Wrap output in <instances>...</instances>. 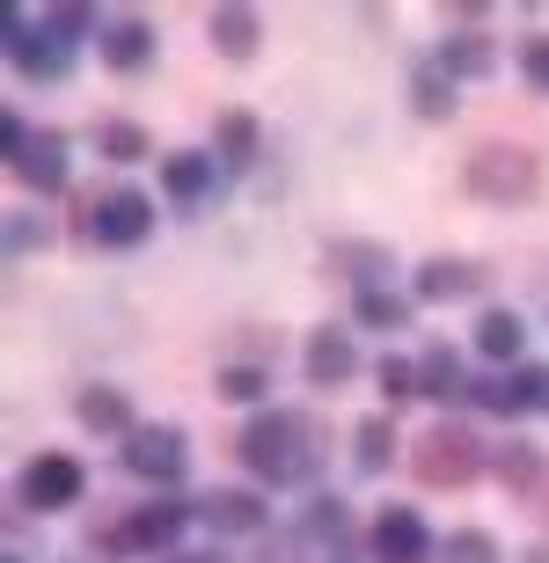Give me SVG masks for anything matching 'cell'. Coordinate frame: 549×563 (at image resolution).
Here are the masks:
<instances>
[{
	"instance_id": "6da1fadb",
	"label": "cell",
	"mask_w": 549,
	"mask_h": 563,
	"mask_svg": "<svg viewBox=\"0 0 549 563\" xmlns=\"http://www.w3.org/2000/svg\"><path fill=\"white\" fill-rule=\"evenodd\" d=\"M234 461L256 483H272V490H316L322 461H330V432H322L316 410H278V402H264L234 432Z\"/></svg>"
},
{
	"instance_id": "7a4b0ae2",
	"label": "cell",
	"mask_w": 549,
	"mask_h": 563,
	"mask_svg": "<svg viewBox=\"0 0 549 563\" xmlns=\"http://www.w3.org/2000/svg\"><path fill=\"white\" fill-rule=\"evenodd\" d=\"M198 520L190 498H154V505H125L118 520H88V556L103 563H140V556H176L184 527Z\"/></svg>"
},
{
	"instance_id": "3957f363",
	"label": "cell",
	"mask_w": 549,
	"mask_h": 563,
	"mask_svg": "<svg viewBox=\"0 0 549 563\" xmlns=\"http://www.w3.org/2000/svg\"><path fill=\"white\" fill-rule=\"evenodd\" d=\"M462 190L476 198V206H491V212H528L535 198H542V154H535L528 140H484V146H469Z\"/></svg>"
},
{
	"instance_id": "277c9868",
	"label": "cell",
	"mask_w": 549,
	"mask_h": 563,
	"mask_svg": "<svg viewBox=\"0 0 549 563\" xmlns=\"http://www.w3.org/2000/svg\"><path fill=\"white\" fill-rule=\"evenodd\" d=\"M403 461H410L418 490H469V483L491 476V439L469 418H440V424H425V432L410 439Z\"/></svg>"
},
{
	"instance_id": "5b68a950",
	"label": "cell",
	"mask_w": 549,
	"mask_h": 563,
	"mask_svg": "<svg viewBox=\"0 0 549 563\" xmlns=\"http://www.w3.org/2000/svg\"><path fill=\"white\" fill-rule=\"evenodd\" d=\"M66 212H74L66 220L74 242H96V250H140L154 234V220H162L147 190H81Z\"/></svg>"
},
{
	"instance_id": "8992f818",
	"label": "cell",
	"mask_w": 549,
	"mask_h": 563,
	"mask_svg": "<svg viewBox=\"0 0 549 563\" xmlns=\"http://www.w3.org/2000/svg\"><path fill=\"white\" fill-rule=\"evenodd\" d=\"M81 498H88V468H81V454H66V446H44V454L22 461V476H15V505H22V512H74Z\"/></svg>"
},
{
	"instance_id": "52a82bcc",
	"label": "cell",
	"mask_w": 549,
	"mask_h": 563,
	"mask_svg": "<svg viewBox=\"0 0 549 563\" xmlns=\"http://www.w3.org/2000/svg\"><path fill=\"white\" fill-rule=\"evenodd\" d=\"M118 468L132 483H154V490H176L190 476V439L184 424H140L132 439H118Z\"/></svg>"
},
{
	"instance_id": "ba28073f",
	"label": "cell",
	"mask_w": 549,
	"mask_h": 563,
	"mask_svg": "<svg viewBox=\"0 0 549 563\" xmlns=\"http://www.w3.org/2000/svg\"><path fill=\"white\" fill-rule=\"evenodd\" d=\"M8 66H15L22 81H37V88H59L66 74H74V44H59V30L44 15H8Z\"/></svg>"
},
{
	"instance_id": "9c48e42d",
	"label": "cell",
	"mask_w": 549,
	"mask_h": 563,
	"mask_svg": "<svg viewBox=\"0 0 549 563\" xmlns=\"http://www.w3.org/2000/svg\"><path fill=\"white\" fill-rule=\"evenodd\" d=\"M542 388H549V366L542 358H520V366H506V374H476L469 380V402L491 410L498 424H520V418L542 410Z\"/></svg>"
},
{
	"instance_id": "30bf717a",
	"label": "cell",
	"mask_w": 549,
	"mask_h": 563,
	"mask_svg": "<svg viewBox=\"0 0 549 563\" xmlns=\"http://www.w3.org/2000/svg\"><path fill=\"white\" fill-rule=\"evenodd\" d=\"M360 549H366L374 563H432L440 534H432V520H425L418 505H381L374 527L360 534Z\"/></svg>"
},
{
	"instance_id": "8fae6325",
	"label": "cell",
	"mask_w": 549,
	"mask_h": 563,
	"mask_svg": "<svg viewBox=\"0 0 549 563\" xmlns=\"http://www.w3.org/2000/svg\"><path fill=\"white\" fill-rule=\"evenodd\" d=\"M484 292H491L484 256H425L410 272V300L418 308H462V300H484Z\"/></svg>"
},
{
	"instance_id": "7c38bea8",
	"label": "cell",
	"mask_w": 549,
	"mask_h": 563,
	"mask_svg": "<svg viewBox=\"0 0 549 563\" xmlns=\"http://www.w3.org/2000/svg\"><path fill=\"white\" fill-rule=\"evenodd\" d=\"M162 198H169L184 220H198V212L220 206V162H212V146H206V154H198V146L162 154Z\"/></svg>"
},
{
	"instance_id": "4fadbf2b",
	"label": "cell",
	"mask_w": 549,
	"mask_h": 563,
	"mask_svg": "<svg viewBox=\"0 0 549 563\" xmlns=\"http://www.w3.org/2000/svg\"><path fill=\"white\" fill-rule=\"evenodd\" d=\"M360 344H352V322H316L308 330V344H300V374H308V388H352L360 380Z\"/></svg>"
},
{
	"instance_id": "5bb4252c",
	"label": "cell",
	"mask_w": 549,
	"mask_h": 563,
	"mask_svg": "<svg viewBox=\"0 0 549 563\" xmlns=\"http://www.w3.org/2000/svg\"><path fill=\"white\" fill-rule=\"evenodd\" d=\"M322 278H344V286H388L396 278V242H381V234H338V242H322Z\"/></svg>"
},
{
	"instance_id": "9a60e30c",
	"label": "cell",
	"mask_w": 549,
	"mask_h": 563,
	"mask_svg": "<svg viewBox=\"0 0 549 563\" xmlns=\"http://www.w3.org/2000/svg\"><path fill=\"white\" fill-rule=\"evenodd\" d=\"M190 512H198V527H212V534H272V505L256 498V490H242V483H220V490H198L190 498Z\"/></svg>"
},
{
	"instance_id": "2e32d148",
	"label": "cell",
	"mask_w": 549,
	"mask_h": 563,
	"mask_svg": "<svg viewBox=\"0 0 549 563\" xmlns=\"http://www.w3.org/2000/svg\"><path fill=\"white\" fill-rule=\"evenodd\" d=\"M96 59H103V74H118V81H140V74H154V59H162V30H154L147 15H118L103 30V44H96Z\"/></svg>"
},
{
	"instance_id": "e0dca14e",
	"label": "cell",
	"mask_w": 549,
	"mask_h": 563,
	"mask_svg": "<svg viewBox=\"0 0 549 563\" xmlns=\"http://www.w3.org/2000/svg\"><path fill=\"white\" fill-rule=\"evenodd\" d=\"M66 146H74V140H66L59 125H37L30 146L8 162V176H15L30 198H66Z\"/></svg>"
},
{
	"instance_id": "ac0fdd59",
	"label": "cell",
	"mask_w": 549,
	"mask_h": 563,
	"mask_svg": "<svg viewBox=\"0 0 549 563\" xmlns=\"http://www.w3.org/2000/svg\"><path fill=\"white\" fill-rule=\"evenodd\" d=\"M74 424L96 432V439H132L140 432V410H132V396L118 380H81L74 388Z\"/></svg>"
},
{
	"instance_id": "d6986e66",
	"label": "cell",
	"mask_w": 549,
	"mask_h": 563,
	"mask_svg": "<svg viewBox=\"0 0 549 563\" xmlns=\"http://www.w3.org/2000/svg\"><path fill=\"white\" fill-rule=\"evenodd\" d=\"M403 96H410V118H418V125H454V110H462V81H447V66L432 59V52L410 59Z\"/></svg>"
},
{
	"instance_id": "ffe728a7",
	"label": "cell",
	"mask_w": 549,
	"mask_h": 563,
	"mask_svg": "<svg viewBox=\"0 0 549 563\" xmlns=\"http://www.w3.org/2000/svg\"><path fill=\"white\" fill-rule=\"evenodd\" d=\"M206 44L228 66H256V52H264V15L242 8V0H220V8H206Z\"/></svg>"
},
{
	"instance_id": "44dd1931",
	"label": "cell",
	"mask_w": 549,
	"mask_h": 563,
	"mask_svg": "<svg viewBox=\"0 0 549 563\" xmlns=\"http://www.w3.org/2000/svg\"><path fill=\"white\" fill-rule=\"evenodd\" d=\"M491 476L506 483L520 505H535V490L549 483V446H535V439H520V432L491 439Z\"/></svg>"
},
{
	"instance_id": "7402d4cb",
	"label": "cell",
	"mask_w": 549,
	"mask_h": 563,
	"mask_svg": "<svg viewBox=\"0 0 549 563\" xmlns=\"http://www.w3.org/2000/svg\"><path fill=\"white\" fill-rule=\"evenodd\" d=\"M212 162H220V176H250V168L264 162L256 110H220V118H212Z\"/></svg>"
},
{
	"instance_id": "603a6c76",
	"label": "cell",
	"mask_w": 549,
	"mask_h": 563,
	"mask_svg": "<svg viewBox=\"0 0 549 563\" xmlns=\"http://www.w3.org/2000/svg\"><path fill=\"white\" fill-rule=\"evenodd\" d=\"M469 344H476L484 366H520V352H528V314L520 308H476Z\"/></svg>"
},
{
	"instance_id": "cb8c5ba5",
	"label": "cell",
	"mask_w": 549,
	"mask_h": 563,
	"mask_svg": "<svg viewBox=\"0 0 549 563\" xmlns=\"http://www.w3.org/2000/svg\"><path fill=\"white\" fill-rule=\"evenodd\" d=\"M469 358H462V344H425L418 352V396H432V402H469Z\"/></svg>"
},
{
	"instance_id": "d4e9b609",
	"label": "cell",
	"mask_w": 549,
	"mask_h": 563,
	"mask_svg": "<svg viewBox=\"0 0 549 563\" xmlns=\"http://www.w3.org/2000/svg\"><path fill=\"white\" fill-rule=\"evenodd\" d=\"M432 59L447 66V81H491L498 74V37L491 30H462V37H440Z\"/></svg>"
},
{
	"instance_id": "484cf974",
	"label": "cell",
	"mask_w": 549,
	"mask_h": 563,
	"mask_svg": "<svg viewBox=\"0 0 549 563\" xmlns=\"http://www.w3.org/2000/svg\"><path fill=\"white\" fill-rule=\"evenodd\" d=\"M88 146H96L110 168H132V162H147V154H154V132L140 125V118H118V110H110V118L88 125Z\"/></svg>"
},
{
	"instance_id": "4316f807",
	"label": "cell",
	"mask_w": 549,
	"mask_h": 563,
	"mask_svg": "<svg viewBox=\"0 0 549 563\" xmlns=\"http://www.w3.org/2000/svg\"><path fill=\"white\" fill-rule=\"evenodd\" d=\"M410 314H418V300L396 292V286H360V292H352V330L396 336V330H410Z\"/></svg>"
},
{
	"instance_id": "83f0119b",
	"label": "cell",
	"mask_w": 549,
	"mask_h": 563,
	"mask_svg": "<svg viewBox=\"0 0 549 563\" xmlns=\"http://www.w3.org/2000/svg\"><path fill=\"white\" fill-rule=\"evenodd\" d=\"M352 461H360V476H381V468H396V461H403V432H396L388 410L352 424Z\"/></svg>"
},
{
	"instance_id": "f1b7e54d",
	"label": "cell",
	"mask_w": 549,
	"mask_h": 563,
	"mask_svg": "<svg viewBox=\"0 0 549 563\" xmlns=\"http://www.w3.org/2000/svg\"><path fill=\"white\" fill-rule=\"evenodd\" d=\"M212 396L242 402V410H264V396H272V366H256V358H220V366H212Z\"/></svg>"
},
{
	"instance_id": "f546056e",
	"label": "cell",
	"mask_w": 549,
	"mask_h": 563,
	"mask_svg": "<svg viewBox=\"0 0 549 563\" xmlns=\"http://www.w3.org/2000/svg\"><path fill=\"white\" fill-rule=\"evenodd\" d=\"M300 534H308V542L344 549V542H352V505H344L338 490H316V498L300 505Z\"/></svg>"
},
{
	"instance_id": "4dcf8cb0",
	"label": "cell",
	"mask_w": 549,
	"mask_h": 563,
	"mask_svg": "<svg viewBox=\"0 0 549 563\" xmlns=\"http://www.w3.org/2000/svg\"><path fill=\"white\" fill-rule=\"evenodd\" d=\"M432 563H506V549H498L491 527H454V534H440Z\"/></svg>"
},
{
	"instance_id": "1f68e13d",
	"label": "cell",
	"mask_w": 549,
	"mask_h": 563,
	"mask_svg": "<svg viewBox=\"0 0 549 563\" xmlns=\"http://www.w3.org/2000/svg\"><path fill=\"white\" fill-rule=\"evenodd\" d=\"M44 22H52V30H59V44H74V52H81V44H103V30H110L88 0H59V8H44Z\"/></svg>"
},
{
	"instance_id": "d6a6232c",
	"label": "cell",
	"mask_w": 549,
	"mask_h": 563,
	"mask_svg": "<svg viewBox=\"0 0 549 563\" xmlns=\"http://www.w3.org/2000/svg\"><path fill=\"white\" fill-rule=\"evenodd\" d=\"M0 250L15 256V264H22V256H44V250H52V220L15 206V212H8V228H0Z\"/></svg>"
},
{
	"instance_id": "836d02e7",
	"label": "cell",
	"mask_w": 549,
	"mask_h": 563,
	"mask_svg": "<svg viewBox=\"0 0 549 563\" xmlns=\"http://www.w3.org/2000/svg\"><path fill=\"white\" fill-rule=\"evenodd\" d=\"M374 388H381V402H388V410H403V402L418 396V358L381 352V358H374Z\"/></svg>"
},
{
	"instance_id": "e575fe53",
	"label": "cell",
	"mask_w": 549,
	"mask_h": 563,
	"mask_svg": "<svg viewBox=\"0 0 549 563\" xmlns=\"http://www.w3.org/2000/svg\"><path fill=\"white\" fill-rule=\"evenodd\" d=\"M520 81H528L535 96H549V30L520 37Z\"/></svg>"
},
{
	"instance_id": "d590c367",
	"label": "cell",
	"mask_w": 549,
	"mask_h": 563,
	"mask_svg": "<svg viewBox=\"0 0 549 563\" xmlns=\"http://www.w3.org/2000/svg\"><path fill=\"white\" fill-rule=\"evenodd\" d=\"M440 22H447V37H462V30H491V8H484V0H447Z\"/></svg>"
},
{
	"instance_id": "8d00e7d4",
	"label": "cell",
	"mask_w": 549,
	"mask_h": 563,
	"mask_svg": "<svg viewBox=\"0 0 549 563\" xmlns=\"http://www.w3.org/2000/svg\"><path fill=\"white\" fill-rule=\"evenodd\" d=\"M30 132L37 125H22V110H0V162H15L22 146H30Z\"/></svg>"
},
{
	"instance_id": "74e56055",
	"label": "cell",
	"mask_w": 549,
	"mask_h": 563,
	"mask_svg": "<svg viewBox=\"0 0 549 563\" xmlns=\"http://www.w3.org/2000/svg\"><path fill=\"white\" fill-rule=\"evenodd\" d=\"M242 358H256V366H272V358H278V330H272V322L242 330Z\"/></svg>"
},
{
	"instance_id": "f35d334b",
	"label": "cell",
	"mask_w": 549,
	"mask_h": 563,
	"mask_svg": "<svg viewBox=\"0 0 549 563\" xmlns=\"http://www.w3.org/2000/svg\"><path fill=\"white\" fill-rule=\"evenodd\" d=\"M360 30H374V37H388V30H396V15H388V8H360Z\"/></svg>"
},
{
	"instance_id": "ab89813d",
	"label": "cell",
	"mask_w": 549,
	"mask_h": 563,
	"mask_svg": "<svg viewBox=\"0 0 549 563\" xmlns=\"http://www.w3.org/2000/svg\"><path fill=\"white\" fill-rule=\"evenodd\" d=\"M169 563H228V556H212V549H198V556H190V549H176Z\"/></svg>"
},
{
	"instance_id": "60d3db41",
	"label": "cell",
	"mask_w": 549,
	"mask_h": 563,
	"mask_svg": "<svg viewBox=\"0 0 549 563\" xmlns=\"http://www.w3.org/2000/svg\"><path fill=\"white\" fill-rule=\"evenodd\" d=\"M520 563H549V542H535V549H528V556H520Z\"/></svg>"
},
{
	"instance_id": "b9f144b4",
	"label": "cell",
	"mask_w": 549,
	"mask_h": 563,
	"mask_svg": "<svg viewBox=\"0 0 549 563\" xmlns=\"http://www.w3.org/2000/svg\"><path fill=\"white\" fill-rule=\"evenodd\" d=\"M535 512H542V520H549V483H542V490H535Z\"/></svg>"
},
{
	"instance_id": "7bdbcfd3",
	"label": "cell",
	"mask_w": 549,
	"mask_h": 563,
	"mask_svg": "<svg viewBox=\"0 0 549 563\" xmlns=\"http://www.w3.org/2000/svg\"><path fill=\"white\" fill-rule=\"evenodd\" d=\"M0 563H22V556H15V549H8V556H0Z\"/></svg>"
},
{
	"instance_id": "ee69618b",
	"label": "cell",
	"mask_w": 549,
	"mask_h": 563,
	"mask_svg": "<svg viewBox=\"0 0 549 563\" xmlns=\"http://www.w3.org/2000/svg\"><path fill=\"white\" fill-rule=\"evenodd\" d=\"M542 410H549V388H542Z\"/></svg>"
}]
</instances>
